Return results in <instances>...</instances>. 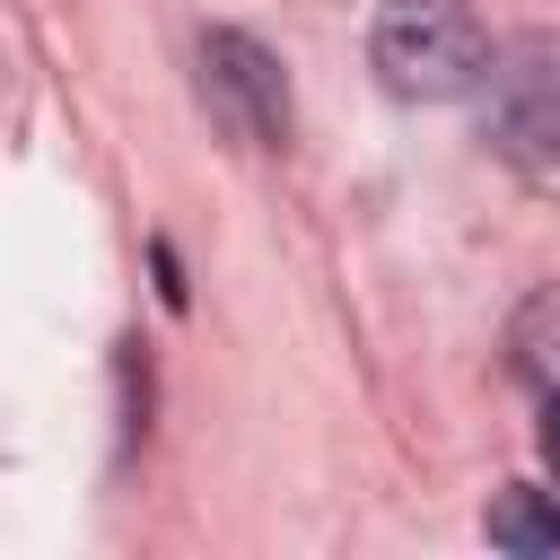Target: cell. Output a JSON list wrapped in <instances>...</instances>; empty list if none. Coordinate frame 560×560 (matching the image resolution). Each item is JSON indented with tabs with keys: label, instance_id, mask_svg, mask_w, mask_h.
<instances>
[{
	"label": "cell",
	"instance_id": "obj_5",
	"mask_svg": "<svg viewBox=\"0 0 560 560\" xmlns=\"http://www.w3.org/2000/svg\"><path fill=\"white\" fill-rule=\"evenodd\" d=\"M508 350H516V376H534V385H560V289H542V298L516 315Z\"/></svg>",
	"mask_w": 560,
	"mask_h": 560
},
{
	"label": "cell",
	"instance_id": "obj_2",
	"mask_svg": "<svg viewBox=\"0 0 560 560\" xmlns=\"http://www.w3.org/2000/svg\"><path fill=\"white\" fill-rule=\"evenodd\" d=\"M481 140L525 175L560 166V35L551 26H525V35H508L490 52V70H481Z\"/></svg>",
	"mask_w": 560,
	"mask_h": 560
},
{
	"label": "cell",
	"instance_id": "obj_6",
	"mask_svg": "<svg viewBox=\"0 0 560 560\" xmlns=\"http://www.w3.org/2000/svg\"><path fill=\"white\" fill-rule=\"evenodd\" d=\"M551 446H560V385H551Z\"/></svg>",
	"mask_w": 560,
	"mask_h": 560
},
{
	"label": "cell",
	"instance_id": "obj_1",
	"mask_svg": "<svg viewBox=\"0 0 560 560\" xmlns=\"http://www.w3.org/2000/svg\"><path fill=\"white\" fill-rule=\"evenodd\" d=\"M368 70L402 105H446V96L481 88L490 35L464 0H385L376 26H368Z\"/></svg>",
	"mask_w": 560,
	"mask_h": 560
},
{
	"label": "cell",
	"instance_id": "obj_4",
	"mask_svg": "<svg viewBox=\"0 0 560 560\" xmlns=\"http://www.w3.org/2000/svg\"><path fill=\"white\" fill-rule=\"evenodd\" d=\"M481 534H490L499 551H516V560H542V551H560V490H534V481H508V490L490 499V516H481Z\"/></svg>",
	"mask_w": 560,
	"mask_h": 560
},
{
	"label": "cell",
	"instance_id": "obj_3",
	"mask_svg": "<svg viewBox=\"0 0 560 560\" xmlns=\"http://www.w3.org/2000/svg\"><path fill=\"white\" fill-rule=\"evenodd\" d=\"M201 105L245 149H280L289 140V79L245 26H210L201 35Z\"/></svg>",
	"mask_w": 560,
	"mask_h": 560
}]
</instances>
